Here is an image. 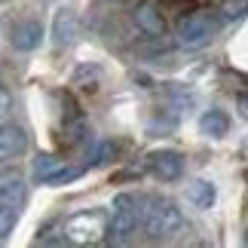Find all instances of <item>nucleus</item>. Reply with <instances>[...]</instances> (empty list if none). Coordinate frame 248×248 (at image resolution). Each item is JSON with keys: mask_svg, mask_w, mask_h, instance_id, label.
<instances>
[{"mask_svg": "<svg viewBox=\"0 0 248 248\" xmlns=\"http://www.w3.org/2000/svg\"><path fill=\"white\" fill-rule=\"evenodd\" d=\"M144 196L135 193H120L113 199L110 217H108V233L110 242H126L132 239V233H138V224L144 221Z\"/></svg>", "mask_w": 248, "mask_h": 248, "instance_id": "1", "label": "nucleus"}, {"mask_svg": "<svg viewBox=\"0 0 248 248\" xmlns=\"http://www.w3.org/2000/svg\"><path fill=\"white\" fill-rule=\"evenodd\" d=\"M224 18L221 13H212V9H202V13H193L187 18H181L175 28V43L181 49H202L205 43H212V37L221 31Z\"/></svg>", "mask_w": 248, "mask_h": 248, "instance_id": "2", "label": "nucleus"}, {"mask_svg": "<svg viewBox=\"0 0 248 248\" xmlns=\"http://www.w3.org/2000/svg\"><path fill=\"white\" fill-rule=\"evenodd\" d=\"M147 205L150 208H144V221L141 224L154 239H171L184 227V215L171 199H147Z\"/></svg>", "mask_w": 248, "mask_h": 248, "instance_id": "3", "label": "nucleus"}, {"mask_svg": "<svg viewBox=\"0 0 248 248\" xmlns=\"http://www.w3.org/2000/svg\"><path fill=\"white\" fill-rule=\"evenodd\" d=\"M108 233V215L104 212H80L62 224V239L74 245H95Z\"/></svg>", "mask_w": 248, "mask_h": 248, "instance_id": "4", "label": "nucleus"}, {"mask_svg": "<svg viewBox=\"0 0 248 248\" xmlns=\"http://www.w3.org/2000/svg\"><path fill=\"white\" fill-rule=\"evenodd\" d=\"M147 169L159 181H178L184 175V156L178 150H156V154L147 156Z\"/></svg>", "mask_w": 248, "mask_h": 248, "instance_id": "5", "label": "nucleus"}, {"mask_svg": "<svg viewBox=\"0 0 248 248\" xmlns=\"http://www.w3.org/2000/svg\"><path fill=\"white\" fill-rule=\"evenodd\" d=\"M40 40H43V25L37 22V18H22V22H16L13 31H9V43H13L18 52L37 49Z\"/></svg>", "mask_w": 248, "mask_h": 248, "instance_id": "6", "label": "nucleus"}, {"mask_svg": "<svg viewBox=\"0 0 248 248\" xmlns=\"http://www.w3.org/2000/svg\"><path fill=\"white\" fill-rule=\"evenodd\" d=\"M0 202L18 208L25 202V178L16 169H3L0 171Z\"/></svg>", "mask_w": 248, "mask_h": 248, "instance_id": "7", "label": "nucleus"}, {"mask_svg": "<svg viewBox=\"0 0 248 248\" xmlns=\"http://www.w3.org/2000/svg\"><path fill=\"white\" fill-rule=\"evenodd\" d=\"M135 25L144 31L147 37H156V40H163L166 37V22H163V13H156L150 3H138L135 6Z\"/></svg>", "mask_w": 248, "mask_h": 248, "instance_id": "8", "label": "nucleus"}, {"mask_svg": "<svg viewBox=\"0 0 248 248\" xmlns=\"http://www.w3.org/2000/svg\"><path fill=\"white\" fill-rule=\"evenodd\" d=\"M28 150V135L18 126L0 129V159H16Z\"/></svg>", "mask_w": 248, "mask_h": 248, "instance_id": "9", "label": "nucleus"}, {"mask_svg": "<svg viewBox=\"0 0 248 248\" xmlns=\"http://www.w3.org/2000/svg\"><path fill=\"white\" fill-rule=\"evenodd\" d=\"M77 28H80V22H77V16H74L71 9L59 13V16H55V25H52V40H55V46H68V43H74V37H77Z\"/></svg>", "mask_w": 248, "mask_h": 248, "instance_id": "10", "label": "nucleus"}, {"mask_svg": "<svg viewBox=\"0 0 248 248\" xmlns=\"http://www.w3.org/2000/svg\"><path fill=\"white\" fill-rule=\"evenodd\" d=\"M199 129H202V135H208V138H224L227 132H230V117H227L224 110H205L202 117H199Z\"/></svg>", "mask_w": 248, "mask_h": 248, "instance_id": "11", "label": "nucleus"}, {"mask_svg": "<svg viewBox=\"0 0 248 248\" xmlns=\"http://www.w3.org/2000/svg\"><path fill=\"white\" fill-rule=\"evenodd\" d=\"M215 184L212 181H193V184L187 187V202L196 205V208H212L215 205Z\"/></svg>", "mask_w": 248, "mask_h": 248, "instance_id": "12", "label": "nucleus"}, {"mask_svg": "<svg viewBox=\"0 0 248 248\" xmlns=\"http://www.w3.org/2000/svg\"><path fill=\"white\" fill-rule=\"evenodd\" d=\"M62 166H64V159L52 156V154H40V156L34 159V178L40 181V184H46V181H49Z\"/></svg>", "mask_w": 248, "mask_h": 248, "instance_id": "13", "label": "nucleus"}, {"mask_svg": "<svg viewBox=\"0 0 248 248\" xmlns=\"http://www.w3.org/2000/svg\"><path fill=\"white\" fill-rule=\"evenodd\" d=\"M224 22H242L248 16V0H224V6L217 9Z\"/></svg>", "mask_w": 248, "mask_h": 248, "instance_id": "14", "label": "nucleus"}, {"mask_svg": "<svg viewBox=\"0 0 248 248\" xmlns=\"http://www.w3.org/2000/svg\"><path fill=\"white\" fill-rule=\"evenodd\" d=\"M13 227H16V208L6 205V202H0V239H6Z\"/></svg>", "mask_w": 248, "mask_h": 248, "instance_id": "15", "label": "nucleus"}, {"mask_svg": "<svg viewBox=\"0 0 248 248\" xmlns=\"http://www.w3.org/2000/svg\"><path fill=\"white\" fill-rule=\"evenodd\" d=\"M80 171L83 169H77V166H62L55 175L46 181V184H52V187H59V184H68V181H74V178H80Z\"/></svg>", "mask_w": 248, "mask_h": 248, "instance_id": "16", "label": "nucleus"}, {"mask_svg": "<svg viewBox=\"0 0 248 248\" xmlns=\"http://www.w3.org/2000/svg\"><path fill=\"white\" fill-rule=\"evenodd\" d=\"M9 110H13V95H9L3 86H0V123L9 117Z\"/></svg>", "mask_w": 248, "mask_h": 248, "instance_id": "17", "label": "nucleus"}, {"mask_svg": "<svg viewBox=\"0 0 248 248\" xmlns=\"http://www.w3.org/2000/svg\"><path fill=\"white\" fill-rule=\"evenodd\" d=\"M245 245H248V230H245Z\"/></svg>", "mask_w": 248, "mask_h": 248, "instance_id": "18", "label": "nucleus"}]
</instances>
